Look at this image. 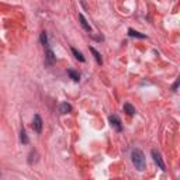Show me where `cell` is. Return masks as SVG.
Here are the masks:
<instances>
[{
	"label": "cell",
	"instance_id": "obj_4",
	"mask_svg": "<svg viewBox=\"0 0 180 180\" xmlns=\"http://www.w3.org/2000/svg\"><path fill=\"white\" fill-rule=\"evenodd\" d=\"M108 121H110L111 127H114V128H115L117 131H121V130H123V125H121V120L117 117V115H110Z\"/></svg>",
	"mask_w": 180,
	"mask_h": 180
},
{
	"label": "cell",
	"instance_id": "obj_11",
	"mask_svg": "<svg viewBox=\"0 0 180 180\" xmlns=\"http://www.w3.org/2000/svg\"><path fill=\"white\" fill-rule=\"evenodd\" d=\"M20 139H21L23 144H28V136H27V134H25L24 128H21V132H20Z\"/></svg>",
	"mask_w": 180,
	"mask_h": 180
},
{
	"label": "cell",
	"instance_id": "obj_12",
	"mask_svg": "<svg viewBox=\"0 0 180 180\" xmlns=\"http://www.w3.org/2000/svg\"><path fill=\"white\" fill-rule=\"evenodd\" d=\"M90 51L93 52V55H94V58H96V61H97V63H98V65H101V63H103V59H101L100 54H98V52L94 49V48H90Z\"/></svg>",
	"mask_w": 180,
	"mask_h": 180
},
{
	"label": "cell",
	"instance_id": "obj_9",
	"mask_svg": "<svg viewBox=\"0 0 180 180\" xmlns=\"http://www.w3.org/2000/svg\"><path fill=\"white\" fill-rule=\"evenodd\" d=\"M68 75H69L70 77H72V79L75 80V82H79V80H80L79 73H77V72H75V70H72V69H69V70H68Z\"/></svg>",
	"mask_w": 180,
	"mask_h": 180
},
{
	"label": "cell",
	"instance_id": "obj_8",
	"mask_svg": "<svg viewBox=\"0 0 180 180\" xmlns=\"http://www.w3.org/2000/svg\"><path fill=\"white\" fill-rule=\"evenodd\" d=\"M72 54L75 55L76 59H79L80 62H85V57L82 55V52H79V51L76 49V48H72Z\"/></svg>",
	"mask_w": 180,
	"mask_h": 180
},
{
	"label": "cell",
	"instance_id": "obj_15",
	"mask_svg": "<svg viewBox=\"0 0 180 180\" xmlns=\"http://www.w3.org/2000/svg\"><path fill=\"white\" fill-rule=\"evenodd\" d=\"M177 86H179V82H176V83H174V85H173V90H174V92H176V89H177Z\"/></svg>",
	"mask_w": 180,
	"mask_h": 180
},
{
	"label": "cell",
	"instance_id": "obj_1",
	"mask_svg": "<svg viewBox=\"0 0 180 180\" xmlns=\"http://www.w3.org/2000/svg\"><path fill=\"white\" fill-rule=\"evenodd\" d=\"M131 161H132V165L135 166L136 170H139V172L145 170L146 161H145V155L142 153V151H139V149H134L132 153H131Z\"/></svg>",
	"mask_w": 180,
	"mask_h": 180
},
{
	"label": "cell",
	"instance_id": "obj_6",
	"mask_svg": "<svg viewBox=\"0 0 180 180\" xmlns=\"http://www.w3.org/2000/svg\"><path fill=\"white\" fill-rule=\"evenodd\" d=\"M70 110H72V107H70V104H68V103H62V104L59 106V111H61L62 114L70 113Z\"/></svg>",
	"mask_w": 180,
	"mask_h": 180
},
{
	"label": "cell",
	"instance_id": "obj_14",
	"mask_svg": "<svg viewBox=\"0 0 180 180\" xmlns=\"http://www.w3.org/2000/svg\"><path fill=\"white\" fill-rule=\"evenodd\" d=\"M41 42L44 45H48V40H47V34H45V32H42L41 34Z\"/></svg>",
	"mask_w": 180,
	"mask_h": 180
},
{
	"label": "cell",
	"instance_id": "obj_5",
	"mask_svg": "<svg viewBox=\"0 0 180 180\" xmlns=\"http://www.w3.org/2000/svg\"><path fill=\"white\" fill-rule=\"evenodd\" d=\"M79 20H80V23H82V25H83V28L86 30V31H92V27H90V24L87 23V20L85 19V16L83 14H79Z\"/></svg>",
	"mask_w": 180,
	"mask_h": 180
},
{
	"label": "cell",
	"instance_id": "obj_7",
	"mask_svg": "<svg viewBox=\"0 0 180 180\" xmlns=\"http://www.w3.org/2000/svg\"><path fill=\"white\" fill-rule=\"evenodd\" d=\"M124 110H125V113H127V114H130V115H134V114L136 113L135 107H132V106H131L130 103H125V104H124Z\"/></svg>",
	"mask_w": 180,
	"mask_h": 180
},
{
	"label": "cell",
	"instance_id": "obj_3",
	"mask_svg": "<svg viewBox=\"0 0 180 180\" xmlns=\"http://www.w3.org/2000/svg\"><path fill=\"white\" fill-rule=\"evenodd\" d=\"M32 128H34V131L37 134H40L42 131V120L41 117L38 115V114H35L34 115V121H32Z\"/></svg>",
	"mask_w": 180,
	"mask_h": 180
},
{
	"label": "cell",
	"instance_id": "obj_13",
	"mask_svg": "<svg viewBox=\"0 0 180 180\" xmlns=\"http://www.w3.org/2000/svg\"><path fill=\"white\" fill-rule=\"evenodd\" d=\"M47 58H48V61H49V62H51V63H52V62H54V61H55V57H54V52H52V51H51V49H49V48H48V49H47Z\"/></svg>",
	"mask_w": 180,
	"mask_h": 180
},
{
	"label": "cell",
	"instance_id": "obj_10",
	"mask_svg": "<svg viewBox=\"0 0 180 180\" xmlns=\"http://www.w3.org/2000/svg\"><path fill=\"white\" fill-rule=\"evenodd\" d=\"M128 34H130L131 37H136V38H146V35L141 34V32L135 31V30H132V28H130V30H128Z\"/></svg>",
	"mask_w": 180,
	"mask_h": 180
},
{
	"label": "cell",
	"instance_id": "obj_2",
	"mask_svg": "<svg viewBox=\"0 0 180 180\" xmlns=\"http://www.w3.org/2000/svg\"><path fill=\"white\" fill-rule=\"evenodd\" d=\"M152 158H153V161H155V163L158 165L159 168L162 169V170H166V166H165V163H163V161H162V156H161V153H159V151L158 149H152Z\"/></svg>",
	"mask_w": 180,
	"mask_h": 180
}]
</instances>
